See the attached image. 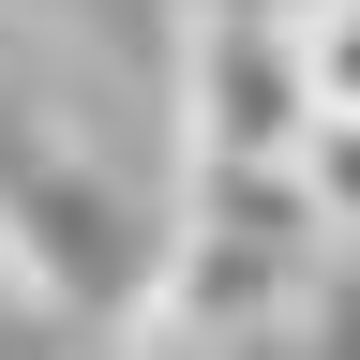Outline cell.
<instances>
[{
    "mask_svg": "<svg viewBox=\"0 0 360 360\" xmlns=\"http://www.w3.org/2000/svg\"><path fill=\"white\" fill-rule=\"evenodd\" d=\"M300 180H315V210H330V240H360V105H315Z\"/></svg>",
    "mask_w": 360,
    "mask_h": 360,
    "instance_id": "3957f363",
    "label": "cell"
},
{
    "mask_svg": "<svg viewBox=\"0 0 360 360\" xmlns=\"http://www.w3.org/2000/svg\"><path fill=\"white\" fill-rule=\"evenodd\" d=\"M300 15H315V0H300Z\"/></svg>",
    "mask_w": 360,
    "mask_h": 360,
    "instance_id": "8992f818",
    "label": "cell"
},
{
    "mask_svg": "<svg viewBox=\"0 0 360 360\" xmlns=\"http://www.w3.org/2000/svg\"><path fill=\"white\" fill-rule=\"evenodd\" d=\"M0 270H15L45 315H105V330L165 270V210H135L120 180L15 90V60H0Z\"/></svg>",
    "mask_w": 360,
    "mask_h": 360,
    "instance_id": "6da1fadb",
    "label": "cell"
},
{
    "mask_svg": "<svg viewBox=\"0 0 360 360\" xmlns=\"http://www.w3.org/2000/svg\"><path fill=\"white\" fill-rule=\"evenodd\" d=\"M180 15H300V0H180Z\"/></svg>",
    "mask_w": 360,
    "mask_h": 360,
    "instance_id": "5b68a950",
    "label": "cell"
},
{
    "mask_svg": "<svg viewBox=\"0 0 360 360\" xmlns=\"http://www.w3.org/2000/svg\"><path fill=\"white\" fill-rule=\"evenodd\" d=\"M315 105L300 15H180V165H300Z\"/></svg>",
    "mask_w": 360,
    "mask_h": 360,
    "instance_id": "7a4b0ae2",
    "label": "cell"
},
{
    "mask_svg": "<svg viewBox=\"0 0 360 360\" xmlns=\"http://www.w3.org/2000/svg\"><path fill=\"white\" fill-rule=\"evenodd\" d=\"M315 90H330V105H360V0H315Z\"/></svg>",
    "mask_w": 360,
    "mask_h": 360,
    "instance_id": "277c9868",
    "label": "cell"
}]
</instances>
